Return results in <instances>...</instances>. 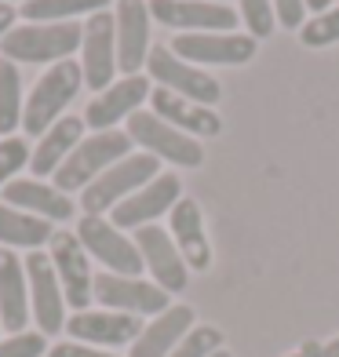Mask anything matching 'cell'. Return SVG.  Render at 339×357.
I'll return each instance as SVG.
<instances>
[{"instance_id": "1", "label": "cell", "mask_w": 339, "mask_h": 357, "mask_svg": "<svg viewBox=\"0 0 339 357\" xmlns=\"http://www.w3.org/2000/svg\"><path fill=\"white\" fill-rule=\"evenodd\" d=\"M80 40H84V26L80 22H26V26H15L11 33L0 40V55L11 59L15 66L26 62H66Z\"/></svg>"}, {"instance_id": "2", "label": "cell", "mask_w": 339, "mask_h": 357, "mask_svg": "<svg viewBox=\"0 0 339 357\" xmlns=\"http://www.w3.org/2000/svg\"><path fill=\"white\" fill-rule=\"evenodd\" d=\"M80 88H84V70H80V62H73V59L55 62V66L33 84V91H29V99L22 106V128L29 135H44L47 128L59 121V113L77 99Z\"/></svg>"}, {"instance_id": "3", "label": "cell", "mask_w": 339, "mask_h": 357, "mask_svg": "<svg viewBox=\"0 0 339 357\" xmlns=\"http://www.w3.org/2000/svg\"><path fill=\"white\" fill-rule=\"evenodd\" d=\"M132 153V139L128 132H95L88 139H80L77 150L62 160L55 172V186L62 193L70 190H88L103 172H110L117 160H124Z\"/></svg>"}, {"instance_id": "4", "label": "cell", "mask_w": 339, "mask_h": 357, "mask_svg": "<svg viewBox=\"0 0 339 357\" xmlns=\"http://www.w3.org/2000/svg\"><path fill=\"white\" fill-rule=\"evenodd\" d=\"M160 175V160L150 153H128L124 160H117L110 172H103L88 190H80V208L84 215H106L113 212L121 201H128L135 190H142L146 183Z\"/></svg>"}, {"instance_id": "5", "label": "cell", "mask_w": 339, "mask_h": 357, "mask_svg": "<svg viewBox=\"0 0 339 357\" xmlns=\"http://www.w3.org/2000/svg\"><path fill=\"white\" fill-rule=\"evenodd\" d=\"M128 139L139 142L142 153H150L157 160H168V165H175V168H201L204 165L201 139L172 128L168 121H160L153 109H139V113L128 117Z\"/></svg>"}, {"instance_id": "6", "label": "cell", "mask_w": 339, "mask_h": 357, "mask_svg": "<svg viewBox=\"0 0 339 357\" xmlns=\"http://www.w3.org/2000/svg\"><path fill=\"white\" fill-rule=\"evenodd\" d=\"M77 237L84 252L95 259V263H103L106 273H121V278H139L142 270V255L135 248V237H128L124 230H117L110 219L103 215H84L77 219Z\"/></svg>"}, {"instance_id": "7", "label": "cell", "mask_w": 339, "mask_h": 357, "mask_svg": "<svg viewBox=\"0 0 339 357\" xmlns=\"http://www.w3.org/2000/svg\"><path fill=\"white\" fill-rule=\"evenodd\" d=\"M146 73H150V80H157V88H168V91H175V95H183V99L197 102V106L212 109V106L223 99L219 80H216L212 73H204V70H197V66H190V62H183L168 44L150 47Z\"/></svg>"}, {"instance_id": "8", "label": "cell", "mask_w": 339, "mask_h": 357, "mask_svg": "<svg viewBox=\"0 0 339 357\" xmlns=\"http://www.w3.org/2000/svg\"><path fill=\"white\" fill-rule=\"evenodd\" d=\"M22 266H26V284H29V314L37 321V332L40 335H59L66 328V296H62L52 255L29 252L22 259Z\"/></svg>"}, {"instance_id": "9", "label": "cell", "mask_w": 339, "mask_h": 357, "mask_svg": "<svg viewBox=\"0 0 339 357\" xmlns=\"http://www.w3.org/2000/svg\"><path fill=\"white\" fill-rule=\"evenodd\" d=\"M95 303L103 310H117V314H132V317H157L172 306V296L142 278L95 273Z\"/></svg>"}, {"instance_id": "10", "label": "cell", "mask_w": 339, "mask_h": 357, "mask_svg": "<svg viewBox=\"0 0 339 357\" xmlns=\"http://www.w3.org/2000/svg\"><path fill=\"white\" fill-rule=\"evenodd\" d=\"M146 4L160 26L183 33H234L241 22V11L216 0H146Z\"/></svg>"}, {"instance_id": "11", "label": "cell", "mask_w": 339, "mask_h": 357, "mask_svg": "<svg viewBox=\"0 0 339 357\" xmlns=\"http://www.w3.org/2000/svg\"><path fill=\"white\" fill-rule=\"evenodd\" d=\"M52 245V266L59 273L62 296H66V306L73 310H88V303L95 299V273H91V255L84 252L80 237L70 230H55V237L47 241Z\"/></svg>"}, {"instance_id": "12", "label": "cell", "mask_w": 339, "mask_h": 357, "mask_svg": "<svg viewBox=\"0 0 339 357\" xmlns=\"http://www.w3.org/2000/svg\"><path fill=\"white\" fill-rule=\"evenodd\" d=\"M183 201V183L175 172H160L153 183H146L142 190H135L128 201H121L110 212V222L117 230H142V226H153L160 215H168L175 204Z\"/></svg>"}, {"instance_id": "13", "label": "cell", "mask_w": 339, "mask_h": 357, "mask_svg": "<svg viewBox=\"0 0 339 357\" xmlns=\"http://www.w3.org/2000/svg\"><path fill=\"white\" fill-rule=\"evenodd\" d=\"M168 47L190 66H241L259 52L248 33H179Z\"/></svg>"}, {"instance_id": "14", "label": "cell", "mask_w": 339, "mask_h": 357, "mask_svg": "<svg viewBox=\"0 0 339 357\" xmlns=\"http://www.w3.org/2000/svg\"><path fill=\"white\" fill-rule=\"evenodd\" d=\"M135 248L142 255V266L150 270V278L157 288H165L168 296H179V291H186L190 284V266L183 252L175 248V241L168 230H160V226H142V230H135Z\"/></svg>"}, {"instance_id": "15", "label": "cell", "mask_w": 339, "mask_h": 357, "mask_svg": "<svg viewBox=\"0 0 339 357\" xmlns=\"http://www.w3.org/2000/svg\"><path fill=\"white\" fill-rule=\"evenodd\" d=\"M80 70H84V84L91 91H106L117 73V26L113 15L99 11L91 15L84 26V40H80Z\"/></svg>"}, {"instance_id": "16", "label": "cell", "mask_w": 339, "mask_h": 357, "mask_svg": "<svg viewBox=\"0 0 339 357\" xmlns=\"http://www.w3.org/2000/svg\"><path fill=\"white\" fill-rule=\"evenodd\" d=\"M66 332H70L73 343L117 350V347H132L139 339L142 317L117 314V310H80V314L66 317Z\"/></svg>"}, {"instance_id": "17", "label": "cell", "mask_w": 339, "mask_h": 357, "mask_svg": "<svg viewBox=\"0 0 339 357\" xmlns=\"http://www.w3.org/2000/svg\"><path fill=\"white\" fill-rule=\"evenodd\" d=\"M150 4L146 0H117L113 26H117V70L135 77L150 59Z\"/></svg>"}, {"instance_id": "18", "label": "cell", "mask_w": 339, "mask_h": 357, "mask_svg": "<svg viewBox=\"0 0 339 357\" xmlns=\"http://www.w3.org/2000/svg\"><path fill=\"white\" fill-rule=\"evenodd\" d=\"M150 77H124L117 84H110L106 91H99L84 109V124L91 132H113L121 121H128L132 113H139V106L150 99Z\"/></svg>"}, {"instance_id": "19", "label": "cell", "mask_w": 339, "mask_h": 357, "mask_svg": "<svg viewBox=\"0 0 339 357\" xmlns=\"http://www.w3.org/2000/svg\"><path fill=\"white\" fill-rule=\"evenodd\" d=\"M0 201L19 208V212L37 215V219H47L52 226L73 219V212H77L70 193H62L59 186H47L40 178H11V183L0 190Z\"/></svg>"}, {"instance_id": "20", "label": "cell", "mask_w": 339, "mask_h": 357, "mask_svg": "<svg viewBox=\"0 0 339 357\" xmlns=\"http://www.w3.org/2000/svg\"><path fill=\"white\" fill-rule=\"evenodd\" d=\"M150 106H153V113L160 121H168L172 128H179V132H186L193 139H216L223 132V117L216 109L190 102V99H183V95L168 91V88H153Z\"/></svg>"}, {"instance_id": "21", "label": "cell", "mask_w": 339, "mask_h": 357, "mask_svg": "<svg viewBox=\"0 0 339 357\" xmlns=\"http://www.w3.org/2000/svg\"><path fill=\"white\" fill-rule=\"evenodd\" d=\"M29 324V284L26 266L11 248H0V328L19 335Z\"/></svg>"}, {"instance_id": "22", "label": "cell", "mask_w": 339, "mask_h": 357, "mask_svg": "<svg viewBox=\"0 0 339 357\" xmlns=\"http://www.w3.org/2000/svg\"><path fill=\"white\" fill-rule=\"evenodd\" d=\"M172 222V241L175 248L183 252L186 266L190 270H208L212 266V245H208V234H204V215H201V204L193 197H183L179 204L168 212Z\"/></svg>"}, {"instance_id": "23", "label": "cell", "mask_w": 339, "mask_h": 357, "mask_svg": "<svg viewBox=\"0 0 339 357\" xmlns=\"http://www.w3.org/2000/svg\"><path fill=\"white\" fill-rule=\"evenodd\" d=\"M193 328V310L190 306H168L165 314H157L150 324H142L139 339L132 343L128 357H172L179 347V339Z\"/></svg>"}, {"instance_id": "24", "label": "cell", "mask_w": 339, "mask_h": 357, "mask_svg": "<svg viewBox=\"0 0 339 357\" xmlns=\"http://www.w3.org/2000/svg\"><path fill=\"white\" fill-rule=\"evenodd\" d=\"M80 139H84V121H80V117H59V121L40 135L37 150L29 153V172H33V178L55 175L62 160H66L77 146H80Z\"/></svg>"}, {"instance_id": "25", "label": "cell", "mask_w": 339, "mask_h": 357, "mask_svg": "<svg viewBox=\"0 0 339 357\" xmlns=\"http://www.w3.org/2000/svg\"><path fill=\"white\" fill-rule=\"evenodd\" d=\"M52 237H55V226L47 219H37V215L19 212V208H11V204L0 201V245H4V248H29V252H37Z\"/></svg>"}, {"instance_id": "26", "label": "cell", "mask_w": 339, "mask_h": 357, "mask_svg": "<svg viewBox=\"0 0 339 357\" xmlns=\"http://www.w3.org/2000/svg\"><path fill=\"white\" fill-rule=\"evenodd\" d=\"M110 8V0H26L22 19L26 22H77V15H99Z\"/></svg>"}, {"instance_id": "27", "label": "cell", "mask_w": 339, "mask_h": 357, "mask_svg": "<svg viewBox=\"0 0 339 357\" xmlns=\"http://www.w3.org/2000/svg\"><path fill=\"white\" fill-rule=\"evenodd\" d=\"M22 73L11 59L0 55V135L8 139V132L22 124Z\"/></svg>"}, {"instance_id": "28", "label": "cell", "mask_w": 339, "mask_h": 357, "mask_svg": "<svg viewBox=\"0 0 339 357\" xmlns=\"http://www.w3.org/2000/svg\"><path fill=\"white\" fill-rule=\"evenodd\" d=\"M219 350H223V332L212 324H193L179 339V347L172 350V357H212Z\"/></svg>"}, {"instance_id": "29", "label": "cell", "mask_w": 339, "mask_h": 357, "mask_svg": "<svg viewBox=\"0 0 339 357\" xmlns=\"http://www.w3.org/2000/svg\"><path fill=\"white\" fill-rule=\"evenodd\" d=\"M299 40L306 47H329V44H339V8H329L306 19L303 29H299Z\"/></svg>"}, {"instance_id": "30", "label": "cell", "mask_w": 339, "mask_h": 357, "mask_svg": "<svg viewBox=\"0 0 339 357\" xmlns=\"http://www.w3.org/2000/svg\"><path fill=\"white\" fill-rule=\"evenodd\" d=\"M241 22L248 26V37L263 40L273 33V26H278V19H273V0H241Z\"/></svg>"}, {"instance_id": "31", "label": "cell", "mask_w": 339, "mask_h": 357, "mask_svg": "<svg viewBox=\"0 0 339 357\" xmlns=\"http://www.w3.org/2000/svg\"><path fill=\"white\" fill-rule=\"evenodd\" d=\"M26 165H29V146H26V139H19V135L0 139V190H4Z\"/></svg>"}, {"instance_id": "32", "label": "cell", "mask_w": 339, "mask_h": 357, "mask_svg": "<svg viewBox=\"0 0 339 357\" xmlns=\"http://www.w3.org/2000/svg\"><path fill=\"white\" fill-rule=\"evenodd\" d=\"M47 350V335L40 332H19L0 339V357H40Z\"/></svg>"}, {"instance_id": "33", "label": "cell", "mask_w": 339, "mask_h": 357, "mask_svg": "<svg viewBox=\"0 0 339 357\" xmlns=\"http://www.w3.org/2000/svg\"><path fill=\"white\" fill-rule=\"evenodd\" d=\"M273 19L285 29H303L306 22V0H273Z\"/></svg>"}, {"instance_id": "34", "label": "cell", "mask_w": 339, "mask_h": 357, "mask_svg": "<svg viewBox=\"0 0 339 357\" xmlns=\"http://www.w3.org/2000/svg\"><path fill=\"white\" fill-rule=\"evenodd\" d=\"M47 357H117V354L99 350V347H84V343H73V339H66V343H55L52 350H47Z\"/></svg>"}, {"instance_id": "35", "label": "cell", "mask_w": 339, "mask_h": 357, "mask_svg": "<svg viewBox=\"0 0 339 357\" xmlns=\"http://www.w3.org/2000/svg\"><path fill=\"white\" fill-rule=\"evenodd\" d=\"M15 15H19V11H15L11 4H0V40L15 29Z\"/></svg>"}, {"instance_id": "36", "label": "cell", "mask_w": 339, "mask_h": 357, "mask_svg": "<svg viewBox=\"0 0 339 357\" xmlns=\"http://www.w3.org/2000/svg\"><path fill=\"white\" fill-rule=\"evenodd\" d=\"M329 8H332V0H306V11H314V15L329 11Z\"/></svg>"}, {"instance_id": "37", "label": "cell", "mask_w": 339, "mask_h": 357, "mask_svg": "<svg viewBox=\"0 0 339 357\" xmlns=\"http://www.w3.org/2000/svg\"><path fill=\"white\" fill-rule=\"evenodd\" d=\"M321 347H325V343H314V339H310V343H303V347H299V354H306V357H321Z\"/></svg>"}, {"instance_id": "38", "label": "cell", "mask_w": 339, "mask_h": 357, "mask_svg": "<svg viewBox=\"0 0 339 357\" xmlns=\"http://www.w3.org/2000/svg\"><path fill=\"white\" fill-rule=\"evenodd\" d=\"M321 357H339V335H336V339H329V343L321 347Z\"/></svg>"}, {"instance_id": "39", "label": "cell", "mask_w": 339, "mask_h": 357, "mask_svg": "<svg viewBox=\"0 0 339 357\" xmlns=\"http://www.w3.org/2000/svg\"><path fill=\"white\" fill-rule=\"evenodd\" d=\"M212 357H234V354H226V350H219V354H212Z\"/></svg>"}, {"instance_id": "40", "label": "cell", "mask_w": 339, "mask_h": 357, "mask_svg": "<svg viewBox=\"0 0 339 357\" xmlns=\"http://www.w3.org/2000/svg\"><path fill=\"white\" fill-rule=\"evenodd\" d=\"M288 357H306V354H299V350H296V354H288Z\"/></svg>"}, {"instance_id": "41", "label": "cell", "mask_w": 339, "mask_h": 357, "mask_svg": "<svg viewBox=\"0 0 339 357\" xmlns=\"http://www.w3.org/2000/svg\"><path fill=\"white\" fill-rule=\"evenodd\" d=\"M0 4H11V0H0ZM22 4H26V0H22Z\"/></svg>"}, {"instance_id": "42", "label": "cell", "mask_w": 339, "mask_h": 357, "mask_svg": "<svg viewBox=\"0 0 339 357\" xmlns=\"http://www.w3.org/2000/svg\"><path fill=\"white\" fill-rule=\"evenodd\" d=\"M216 4H226V0H216Z\"/></svg>"}]
</instances>
